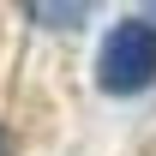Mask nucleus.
I'll return each mask as SVG.
<instances>
[{"instance_id": "3", "label": "nucleus", "mask_w": 156, "mask_h": 156, "mask_svg": "<svg viewBox=\"0 0 156 156\" xmlns=\"http://www.w3.org/2000/svg\"><path fill=\"white\" fill-rule=\"evenodd\" d=\"M0 150H6V132H0Z\"/></svg>"}, {"instance_id": "2", "label": "nucleus", "mask_w": 156, "mask_h": 156, "mask_svg": "<svg viewBox=\"0 0 156 156\" xmlns=\"http://www.w3.org/2000/svg\"><path fill=\"white\" fill-rule=\"evenodd\" d=\"M30 12H36V18H48V24H66V18H78L72 6H30Z\"/></svg>"}, {"instance_id": "1", "label": "nucleus", "mask_w": 156, "mask_h": 156, "mask_svg": "<svg viewBox=\"0 0 156 156\" xmlns=\"http://www.w3.org/2000/svg\"><path fill=\"white\" fill-rule=\"evenodd\" d=\"M150 78H156V24H144V18L114 24L96 54V84L108 96H138Z\"/></svg>"}]
</instances>
